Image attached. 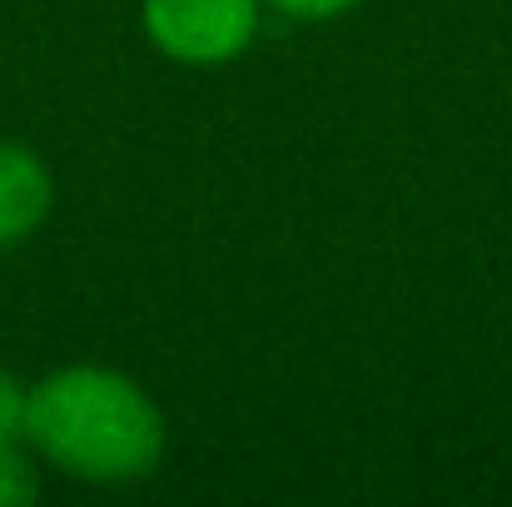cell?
I'll return each instance as SVG.
<instances>
[{"label":"cell","instance_id":"5b68a950","mask_svg":"<svg viewBox=\"0 0 512 507\" xmlns=\"http://www.w3.org/2000/svg\"><path fill=\"white\" fill-rule=\"evenodd\" d=\"M25 413H30V383L0 368V443H25Z\"/></svg>","mask_w":512,"mask_h":507},{"label":"cell","instance_id":"3957f363","mask_svg":"<svg viewBox=\"0 0 512 507\" xmlns=\"http://www.w3.org/2000/svg\"><path fill=\"white\" fill-rule=\"evenodd\" d=\"M50 204H55V179L45 160L20 140H0V249L25 244L45 224Z\"/></svg>","mask_w":512,"mask_h":507},{"label":"cell","instance_id":"8992f818","mask_svg":"<svg viewBox=\"0 0 512 507\" xmlns=\"http://www.w3.org/2000/svg\"><path fill=\"white\" fill-rule=\"evenodd\" d=\"M264 5H274L289 20H334L343 10H353L358 0H264Z\"/></svg>","mask_w":512,"mask_h":507},{"label":"cell","instance_id":"7a4b0ae2","mask_svg":"<svg viewBox=\"0 0 512 507\" xmlns=\"http://www.w3.org/2000/svg\"><path fill=\"white\" fill-rule=\"evenodd\" d=\"M264 0H145L140 20L160 55L179 65H224L259 35Z\"/></svg>","mask_w":512,"mask_h":507},{"label":"cell","instance_id":"6da1fadb","mask_svg":"<svg viewBox=\"0 0 512 507\" xmlns=\"http://www.w3.org/2000/svg\"><path fill=\"white\" fill-rule=\"evenodd\" d=\"M165 438L160 403L120 368L70 363L30 383L25 448L65 478L100 488L140 483L160 468Z\"/></svg>","mask_w":512,"mask_h":507},{"label":"cell","instance_id":"277c9868","mask_svg":"<svg viewBox=\"0 0 512 507\" xmlns=\"http://www.w3.org/2000/svg\"><path fill=\"white\" fill-rule=\"evenodd\" d=\"M35 493H40V473L25 443H0V507H25L35 503Z\"/></svg>","mask_w":512,"mask_h":507}]
</instances>
